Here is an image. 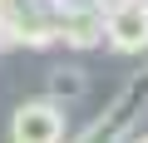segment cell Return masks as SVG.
<instances>
[{
  "label": "cell",
  "mask_w": 148,
  "mask_h": 143,
  "mask_svg": "<svg viewBox=\"0 0 148 143\" xmlns=\"http://www.w3.org/2000/svg\"><path fill=\"white\" fill-rule=\"evenodd\" d=\"M59 5L64 0H0V44H25V49L54 44Z\"/></svg>",
  "instance_id": "obj_1"
},
{
  "label": "cell",
  "mask_w": 148,
  "mask_h": 143,
  "mask_svg": "<svg viewBox=\"0 0 148 143\" xmlns=\"http://www.w3.org/2000/svg\"><path fill=\"white\" fill-rule=\"evenodd\" d=\"M138 109H148V69H143V74H133V79L123 84V94L84 128V138H123V133H133Z\"/></svg>",
  "instance_id": "obj_4"
},
{
  "label": "cell",
  "mask_w": 148,
  "mask_h": 143,
  "mask_svg": "<svg viewBox=\"0 0 148 143\" xmlns=\"http://www.w3.org/2000/svg\"><path fill=\"white\" fill-rule=\"evenodd\" d=\"M64 133H69V118L54 99H25L10 114V138L20 143H59Z\"/></svg>",
  "instance_id": "obj_3"
},
{
  "label": "cell",
  "mask_w": 148,
  "mask_h": 143,
  "mask_svg": "<svg viewBox=\"0 0 148 143\" xmlns=\"http://www.w3.org/2000/svg\"><path fill=\"white\" fill-rule=\"evenodd\" d=\"M59 40L69 49L104 44V5L99 0H64L59 5Z\"/></svg>",
  "instance_id": "obj_5"
},
{
  "label": "cell",
  "mask_w": 148,
  "mask_h": 143,
  "mask_svg": "<svg viewBox=\"0 0 148 143\" xmlns=\"http://www.w3.org/2000/svg\"><path fill=\"white\" fill-rule=\"evenodd\" d=\"M104 40L119 54H143L148 49V0H114V5H104Z\"/></svg>",
  "instance_id": "obj_2"
},
{
  "label": "cell",
  "mask_w": 148,
  "mask_h": 143,
  "mask_svg": "<svg viewBox=\"0 0 148 143\" xmlns=\"http://www.w3.org/2000/svg\"><path fill=\"white\" fill-rule=\"evenodd\" d=\"M84 89H89V74H84V69H64V64L49 69V99H79Z\"/></svg>",
  "instance_id": "obj_6"
}]
</instances>
